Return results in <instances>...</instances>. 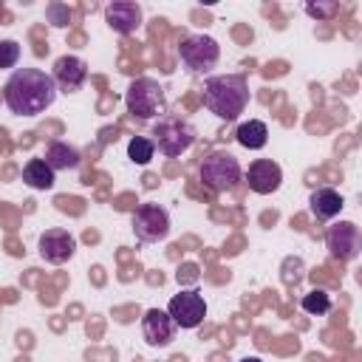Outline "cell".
Masks as SVG:
<instances>
[{
  "mask_svg": "<svg viewBox=\"0 0 362 362\" xmlns=\"http://www.w3.org/2000/svg\"><path fill=\"white\" fill-rule=\"evenodd\" d=\"M325 246L331 252V257L337 260H354L362 249V235H359V226L351 223V221H339L334 226H328L325 232Z\"/></svg>",
  "mask_w": 362,
  "mask_h": 362,
  "instance_id": "ba28073f",
  "label": "cell"
},
{
  "mask_svg": "<svg viewBox=\"0 0 362 362\" xmlns=\"http://www.w3.org/2000/svg\"><path fill=\"white\" fill-rule=\"evenodd\" d=\"M201 181L215 192H229L240 181V164L232 153L215 150L201 161Z\"/></svg>",
  "mask_w": 362,
  "mask_h": 362,
  "instance_id": "277c9868",
  "label": "cell"
},
{
  "mask_svg": "<svg viewBox=\"0 0 362 362\" xmlns=\"http://www.w3.org/2000/svg\"><path fill=\"white\" fill-rule=\"evenodd\" d=\"M178 59L187 65V71L204 74V71L215 68V62L221 59V45H218V40H212L206 34H192V37L181 40Z\"/></svg>",
  "mask_w": 362,
  "mask_h": 362,
  "instance_id": "8992f818",
  "label": "cell"
},
{
  "mask_svg": "<svg viewBox=\"0 0 362 362\" xmlns=\"http://www.w3.org/2000/svg\"><path fill=\"white\" fill-rule=\"evenodd\" d=\"M167 314L175 322V328H195L206 317V303H204V297L198 291H181V294H175L170 300Z\"/></svg>",
  "mask_w": 362,
  "mask_h": 362,
  "instance_id": "9c48e42d",
  "label": "cell"
},
{
  "mask_svg": "<svg viewBox=\"0 0 362 362\" xmlns=\"http://www.w3.org/2000/svg\"><path fill=\"white\" fill-rule=\"evenodd\" d=\"M235 139H238V144L246 147V150H260V147H266V141H269V127H266L260 119H249V122H243V124L238 127Z\"/></svg>",
  "mask_w": 362,
  "mask_h": 362,
  "instance_id": "e0dca14e",
  "label": "cell"
},
{
  "mask_svg": "<svg viewBox=\"0 0 362 362\" xmlns=\"http://www.w3.org/2000/svg\"><path fill=\"white\" fill-rule=\"evenodd\" d=\"M17 62H20V42L0 40V68H14Z\"/></svg>",
  "mask_w": 362,
  "mask_h": 362,
  "instance_id": "44dd1931",
  "label": "cell"
},
{
  "mask_svg": "<svg viewBox=\"0 0 362 362\" xmlns=\"http://www.w3.org/2000/svg\"><path fill=\"white\" fill-rule=\"evenodd\" d=\"M45 17H48V23H51V25L65 28V25L71 23V8H68V6H62V3H48V6H45Z\"/></svg>",
  "mask_w": 362,
  "mask_h": 362,
  "instance_id": "7402d4cb",
  "label": "cell"
},
{
  "mask_svg": "<svg viewBox=\"0 0 362 362\" xmlns=\"http://www.w3.org/2000/svg\"><path fill=\"white\" fill-rule=\"evenodd\" d=\"M51 79L57 85V90H65V93H74L85 85L88 79V65L82 57H74V54H65L54 62V71H51Z\"/></svg>",
  "mask_w": 362,
  "mask_h": 362,
  "instance_id": "30bf717a",
  "label": "cell"
},
{
  "mask_svg": "<svg viewBox=\"0 0 362 362\" xmlns=\"http://www.w3.org/2000/svg\"><path fill=\"white\" fill-rule=\"evenodd\" d=\"M74 252H76V238L68 229H45L40 235V255H42V260L59 266V263L71 260Z\"/></svg>",
  "mask_w": 362,
  "mask_h": 362,
  "instance_id": "8fae6325",
  "label": "cell"
},
{
  "mask_svg": "<svg viewBox=\"0 0 362 362\" xmlns=\"http://www.w3.org/2000/svg\"><path fill=\"white\" fill-rule=\"evenodd\" d=\"M153 153H156L153 139L136 136V139H130V144H127V158H130L133 164H147V161L153 158Z\"/></svg>",
  "mask_w": 362,
  "mask_h": 362,
  "instance_id": "ffe728a7",
  "label": "cell"
},
{
  "mask_svg": "<svg viewBox=\"0 0 362 362\" xmlns=\"http://www.w3.org/2000/svg\"><path fill=\"white\" fill-rule=\"evenodd\" d=\"M124 105L136 119H161L164 110H167L164 88L150 76H139V79H133L127 85Z\"/></svg>",
  "mask_w": 362,
  "mask_h": 362,
  "instance_id": "3957f363",
  "label": "cell"
},
{
  "mask_svg": "<svg viewBox=\"0 0 362 362\" xmlns=\"http://www.w3.org/2000/svg\"><path fill=\"white\" fill-rule=\"evenodd\" d=\"M133 232L144 243H153V240L167 238V232H170V215H167V209L158 206V204H139L136 212H133Z\"/></svg>",
  "mask_w": 362,
  "mask_h": 362,
  "instance_id": "52a82bcc",
  "label": "cell"
},
{
  "mask_svg": "<svg viewBox=\"0 0 362 362\" xmlns=\"http://www.w3.org/2000/svg\"><path fill=\"white\" fill-rule=\"evenodd\" d=\"M246 181H249V189H252V192L269 195V192L280 189V184H283V170H280V164L272 161V158H257V161L249 164Z\"/></svg>",
  "mask_w": 362,
  "mask_h": 362,
  "instance_id": "7c38bea8",
  "label": "cell"
},
{
  "mask_svg": "<svg viewBox=\"0 0 362 362\" xmlns=\"http://www.w3.org/2000/svg\"><path fill=\"white\" fill-rule=\"evenodd\" d=\"M300 280H303V260L300 257H286L283 260V283L297 286Z\"/></svg>",
  "mask_w": 362,
  "mask_h": 362,
  "instance_id": "603a6c76",
  "label": "cell"
},
{
  "mask_svg": "<svg viewBox=\"0 0 362 362\" xmlns=\"http://www.w3.org/2000/svg\"><path fill=\"white\" fill-rule=\"evenodd\" d=\"M105 23L119 34H133L141 25V8L130 0H116L105 8Z\"/></svg>",
  "mask_w": 362,
  "mask_h": 362,
  "instance_id": "5bb4252c",
  "label": "cell"
},
{
  "mask_svg": "<svg viewBox=\"0 0 362 362\" xmlns=\"http://www.w3.org/2000/svg\"><path fill=\"white\" fill-rule=\"evenodd\" d=\"M3 99L17 116H40L54 105L57 85L40 68H17L3 85Z\"/></svg>",
  "mask_w": 362,
  "mask_h": 362,
  "instance_id": "6da1fadb",
  "label": "cell"
},
{
  "mask_svg": "<svg viewBox=\"0 0 362 362\" xmlns=\"http://www.w3.org/2000/svg\"><path fill=\"white\" fill-rule=\"evenodd\" d=\"M240 362H260L257 356H246V359H240Z\"/></svg>",
  "mask_w": 362,
  "mask_h": 362,
  "instance_id": "484cf974",
  "label": "cell"
},
{
  "mask_svg": "<svg viewBox=\"0 0 362 362\" xmlns=\"http://www.w3.org/2000/svg\"><path fill=\"white\" fill-rule=\"evenodd\" d=\"M45 164L57 173V170H74L76 164H79V150L76 147H71L68 141H51L48 147H45Z\"/></svg>",
  "mask_w": 362,
  "mask_h": 362,
  "instance_id": "2e32d148",
  "label": "cell"
},
{
  "mask_svg": "<svg viewBox=\"0 0 362 362\" xmlns=\"http://www.w3.org/2000/svg\"><path fill=\"white\" fill-rule=\"evenodd\" d=\"M23 181L31 187V189H51L54 187V170L45 164V158H31L25 167H23Z\"/></svg>",
  "mask_w": 362,
  "mask_h": 362,
  "instance_id": "ac0fdd59",
  "label": "cell"
},
{
  "mask_svg": "<svg viewBox=\"0 0 362 362\" xmlns=\"http://www.w3.org/2000/svg\"><path fill=\"white\" fill-rule=\"evenodd\" d=\"M342 206H345L342 195H339L337 189H331V187H320V189H314L311 198H308V209H311V215H314L317 221H331L334 215L342 212Z\"/></svg>",
  "mask_w": 362,
  "mask_h": 362,
  "instance_id": "9a60e30c",
  "label": "cell"
},
{
  "mask_svg": "<svg viewBox=\"0 0 362 362\" xmlns=\"http://www.w3.org/2000/svg\"><path fill=\"white\" fill-rule=\"evenodd\" d=\"M175 277H178V283H184V280H198V269H195L192 263H187V266H181V269H178V274H175Z\"/></svg>",
  "mask_w": 362,
  "mask_h": 362,
  "instance_id": "d4e9b609",
  "label": "cell"
},
{
  "mask_svg": "<svg viewBox=\"0 0 362 362\" xmlns=\"http://www.w3.org/2000/svg\"><path fill=\"white\" fill-rule=\"evenodd\" d=\"M300 308H303L305 314H311V317L328 314V311H331V297H328V291H322V288H314V291L303 294V300H300Z\"/></svg>",
  "mask_w": 362,
  "mask_h": 362,
  "instance_id": "d6986e66",
  "label": "cell"
},
{
  "mask_svg": "<svg viewBox=\"0 0 362 362\" xmlns=\"http://www.w3.org/2000/svg\"><path fill=\"white\" fill-rule=\"evenodd\" d=\"M141 334H144L147 345H153V348H164V345H170L173 337H175V322L170 320L167 311H161V308H150V311L141 317Z\"/></svg>",
  "mask_w": 362,
  "mask_h": 362,
  "instance_id": "4fadbf2b",
  "label": "cell"
},
{
  "mask_svg": "<svg viewBox=\"0 0 362 362\" xmlns=\"http://www.w3.org/2000/svg\"><path fill=\"white\" fill-rule=\"evenodd\" d=\"M337 8H339L337 3H317V6H314V3H308V6H305V11H308L311 17H317V20H320V17H331Z\"/></svg>",
  "mask_w": 362,
  "mask_h": 362,
  "instance_id": "cb8c5ba5",
  "label": "cell"
},
{
  "mask_svg": "<svg viewBox=\"0 0 362 362\" xmlns=\"http://www.w3.org/2000/svg\"><path fill=\"white\" fill-rule=\"evenodd\" d=\"M204 105L223 122L238 119L249 105V85L243 74H215L204 82Z\"/></svg>",
  "mask_w": 362,
  "mask_h": 362,
  "instance_id": "7a4b0ae2",
  "label": "cell"
},
{
  "mask_svg": "<svg viewBox=\"0 0 362 362\" xmlns=\"http://www.w3.org/2000/svg\"><path fill=\"white\" fill-rule=\"evenodd\" d=\"M153 136H156L153 144H156L164 156L175 158V156L187 153V150L192 147V141H195V127H192L189 122H184V119L161 116L158 124H156V130H153Z\"/></svg>",
  "mask_w": 362,
  "mask_h": 362,
  "instance_id": "5b68a950",
  "label": "cell"
}]
</instances>
